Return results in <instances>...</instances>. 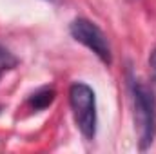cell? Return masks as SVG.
Instances as JSON below:
<instances>
[{"instance_id": "1", "label": "cell", "mask_w": 156, "mask_h": 154, "mask_svg": "<svg viewBox=\"0 0 156 154\" xmlns=\"http://www.w3.org/2000/svg\"><path fill=\"white\" fill-rule=\"evenodd\" d=\"M133 102H134V123L138 129L140 149L145 151L153 145L156 136V96L154 91L145 83L133 82Z\"/></svg>"}, {"instance_id": "2", "label": "cell", "mask_w": 156, "mask_h": 154, "mask_svg": "<svg viewBox=\"0 0 156 154\" xmlns=\"http://www.w3.org/2000/svg\"><path fill=\"white\" fill-rule=\"evenodd\" d=\"M69 105L73 109L76 127L83 134V138L94 140V136H96V98H94V91L83 82L73 83L69 87Z\"/></svg>"}, {"instance_id": "3", "label": "cell", "mask_w": 156, "mask_h": 154, "mask_svg": "<svg viewBox=\"0 0 156 154\" xmlns=\"http://www.w3.org/2000/svg\"><path fill=\"white\" fill-rule=\"evenodd\" d=\"M69 33H71V37L76 42L83 44L87 49H91L104 64H107V65L111 64L113 56H111L109 40H107V37L104 35V31L96 24H93L87 18H76V20L71 22Z\"/></svg>"}, {"instance_id": "4", "label": "cell", "mask_w": 156, "mask_h": 154, "mask_svg": "<svg viewBox=\"0 0 156 154\" xmlns=\"http://www.w3.org/2000/svg\"><path fill=\"white\" fill-rule=\"evenodd\" d=\"M53 100H55V89L53 87H42L29 98V105L35 111H40V109H45Z\"/></svg>"}, {"instance_id": "5", "label": "cell", "mask_w": 156, "mask_h": 154, "mask_svg": "<svg viewBox=\"0 0 156 154\" xmlns=\"http://www.w3.org/2000/svg\"><path fill=\"white\" fill-rule=\"evenodd\" d=\"M16 65V58L5 49V47H2L0 45V76L5 73V71H9V69H13Z\"/></svg>"}, {"instance_id": "6", "label": "cell", "mask_w": 156, "mask_h": 154, "mask_svg": "<svg viewBox=\"0 0 156 154\" xmlns=\"http://www.w3.org/2000/svg\"><path fill=\"white\" fill-rule=\"evenodd\" d=\"M149 67H151V76L156 82V49L151 53V58H149Z\"/></svg>"}]
</instances>
